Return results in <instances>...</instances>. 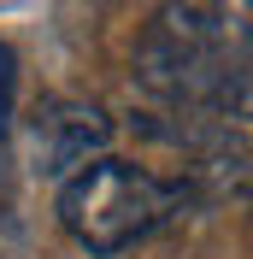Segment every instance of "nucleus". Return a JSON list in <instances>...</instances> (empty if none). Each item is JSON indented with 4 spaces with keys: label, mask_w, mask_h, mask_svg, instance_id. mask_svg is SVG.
Segmentation results:
<instances>
[{
    "label": "nucleus",
    "mask_w": 253,
    "mask_h": 259,
    "mask_svg": "<svg viewBox=\"0 0 253 259\" xmlns=\"http://www.w3.org/2000/svg\"><path fill=\"white\" fill-rule=\"evenodd\" d=\"M106 136H112V124H106L100 106H89V100H53L30 124V159H35V171L65 183V177H77L82 165L100 159Z\"/></svg>",
    "instance_id": "2"
},
{
    "label": "nucleus",
    "mask_w": 253,
    "mask_h": 259,
    "mask_svg": "<svg viewBox=\"0 0 253 259\" xmlns=\"http://www.w3.org/2000/svg\"><path fill=\"white\" fill-rule=\"evenodd\" d=\"M12 95H18V53L0 41V124L12 118Z\"/></svg>",
    "instance_id": "3"
},
{
    "label": "nucleus",
    "mask_w": 253,
    "mask_h": 259,
    "mask_svg": "<svg viewBox=\"0 0 253 259\" xmlns=\"http://www.w3.org/2000/svg\"><path fill=\"white\" fill-rule=\"evenodd\" d=\"M183 200H189L183 183L153 177L136 159H106L100 153L95 165H82L77 177L59 183V224L89 253H124L142 236H153Z\"/></svg>",
    "instance_id": "1"
}]
</instances>
